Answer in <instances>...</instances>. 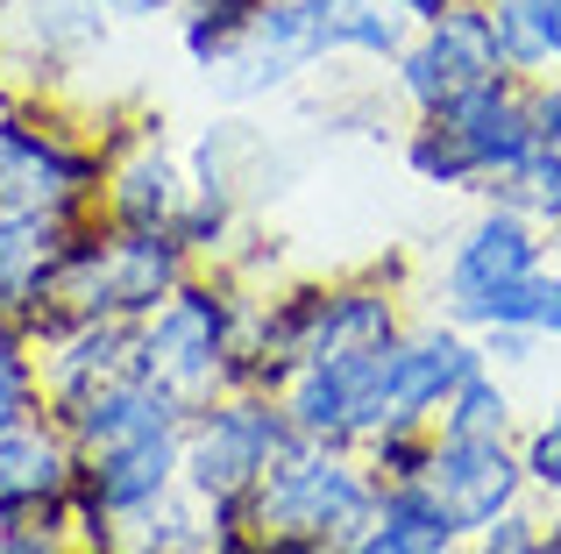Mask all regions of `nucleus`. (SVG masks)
<instances>
[{
  "label": "nucleus",
  "mask_w": 561,
  "mask_h": 554,
  "mask_svg": "<svg viewBox=\"0 0 561 554\" xmlns=\"http://www.w3.org/2000/svg\"><path fill=\"white\" fill-rule=\"evenodd\" d=\"M383 79H391V100L405 107V122L412 114H448L477 85L505 79V57H497V36H491V8L469 0V8L440 14V22H420Z\"/></svg>",
  "instance_id": "7"
},
{
  "label": "nucleus",
  "mask_w": 561,
  "mask_h": 554,
  "mask_svg": "<svg viewBox=\"0 0 561 554\" xmlns=\"http://www.w3.org/2000/svg\"><path fill=\"white\" fill-rule=\"evenodd\" d=\"M71 490H79V448L65 419L36 413L0 427V533L22 519H71Z\"/></svg>",
  "instance_id": "11"
},
{
  "label": "nucleus",
  "mask_w": 561,
  "mask_h": 554,
  "mask_svg": "<svg viewBox=\"0 0 561 554\" xmlns=\"http://www.w3.org/2000/svg\"><path fill=\"white\" fill-rule=\"evenodd\" d=\"M107 185V128L100 114H71L65 93L0 100V207H36L85 221Z\"/></svg>",
  "instance_id": "2"
},
{
  "label": "nucleus",
  "mask_w": 561,
  "mask_h": 554,
  "mask_svg": "<svg viewBox=\"0 0 561 554\" xmlns=\"http://www.w3.org/2000/svg\"><path fill=\"white\" fill-rule=\"evenodd\" d=\"M71 228H79V221H65V213L0 207V313H14L22 327L43 313L50 277H57V264H65Z\"/></svg>",
  "instance_id": "16"
},
{
  "label": "nucleus",
  "mask_w": 561,
  "mask_h": 554,
  "mask_svg": "<svg viewBox=\"0 0 561 554\" xmlns=\"http://www.w3.org/2000/svg\"><path fill=\"white\" fill-rule=\"evenodd\" d=\"M370 356L299 362V370L277 384V405H285L299 441H356V405H363V370H370Z\"/></svg>",
  "instance_id": "17"
},
{
  "label": "nucleus",
  "mask_w": 561,
  "mask_h": 554,
  "mask_svg": "<svg viewBox=\"0 0 561 554\" xmlns=\"http://www.w3.org/2000/svg\"><path fill=\"white\" fill-rule=\"evenodd\" d=\"M426 490L440 498V512L469 533L497 527L505 512L534 505L526 490V470H519V441H448L434 434V462H426Z\"/></svg>",
  "instance_id": "12"
},
{
  "label": "nucleus",
  "mask_w": 561,
  "mask_h": 554,
  "mask_svg": "<svg viewBox=\"0 0 561 554\" xmlns=\"http://www.w3.org/2000/svg\"><path fill=\"white\" fill-rule=\"evenodd\" d=\"M519 554H561V512H548V519H540V533H534V541H526Z\"/></svg>",
  "instance_id": "31"
},
{
  "label": "nucleus",
  "mask_w": 561,
  "mask_h": 554,
  "mask_svg": "<svg viewBox=\"0 0 561 554\" xmlns=\"http://www.w3.org/2000/svg\"><path fill=\"white\" fill-rule=\"evenodd\" d=\"M107 185H100V213L114 228H171L192 193L185 150L164 136V122L150 114H107Z\"/></svg>",
  "instance_id": "10"
},
{
  "label": "nucleus",
  "mask_w": 561,
  "mask_h": 554,
  "mask_svg": "<svg viewBox=\"0 0 561 554\" xmlns=\"http://www.w3.org/2000/svg\"><path fill=\"white\" fill-rule=\"evenodd\" d=\"M0 554H85V541L71 533V519H22L0 533Z\"/></svg>",
  "instance_id": "27"
},
{
  "label": "nucleus",
  "mask_w": 561,
  "mask_h": 554,
  "mask_svg": "<svg viewBox=\"0 0 561 554\" xmlns=\"http://www.w3.org/2000/svg\"><path fill=\"white\" fill-rule=\"evenodd\" d=\"M36 413H50V399H43L36 334H28L14 313H0V427H14V419H36Z\"/></svg>",
  "instance_id": "21"
},
{
  "label": "nucleus",
  "mask_w": 561,
  "mask_h": 554,
  "mask_svg": "<svg viewBox=\"0 0 561 554\" xmlns=\"http://www.w3.org/2000/svg\"><path fill=\"white\" fill-rule=\"evenodd\" d=\"M540 8V43H548V65L561 71V0H534Z\"/></svg>",
  "instance_id": "29"
},
{
  "label": "nucleus",
  "mask_w": 561,
  "mask_h": 554,
  "mask_svg": "<svg viewBox=\"0 0 561 554\" xmlns=\"http://www.w3.org/2000/svg\"><path fill=\"white\" fill-rule=\"evenodd\" d=\"M491 8V36H497V57H505L512 79H540L548 65V43H540V8L534 0H483Z\"/></svg>",
  "instance_id": "23"
},
{
  "label": "nucleus",
  "mask_w": 561,
  "mask_h": 554,
  "mask_svg": "<svg viewBox=\"0 0 561 554\" xmlns=\"http://www.w3.org/2000/svg\"><path fill=\"white\" fill-rule=\"evenodd\" d=\"M114 22L107 0H0V71L14 93H65L114 43Z\"/></svg>",
  "instance_id": "8"
},
{
  "label": "nucleus",
  "mask_w": 561,
  "mask_h": 554,
  "mask_svg": "<svg viewBox=\"0 0 561 554\" xmlns=\"http://www.w3.org/2000/svg\"><path fill=\"white\" fill-rule=\"evenodd\" d=\"M249 299H256V285H242L228 264H199L157 313H142L128 327V377L157 384L185 413L214 405L220 391H234Z\"/></svg>",
  "instance_id": "1"
},
{
  "label": "nucleus",
  "mask_w": 561,
  "mask_h": 554,
  "mask_svg": "<svg viewBox=\"0 0 561 554\" xmlns=\"http://www.w3.org/2000/svg\"><path fill=\"white\" fill-rule=\"evenodd\" d=\"M440 128H448V142H455V157L469 164V178H477V199L491 193V178L505 164H519L526 150H534V100H526V79H491V85H477L469 100H455L448 114H434Z\"/></svg>",
  "instance_id": "13"
},
{
  "label": "nucleus",
  "mask_w": 561,
  "mask_h": 554,
  "mask_svg": "<svg viewBox=\"0 0 561 554\" xmlns=\"http://www.w3.org/2000/svg\"><path fill=\"white\" fill-rule=\"evenodd\" d=\"M526 100H534V136L561 150V71H540V79H526Z\"/></svg>",
  "instance_id": "28"
},
{
  "label": "nucleus",
  "mask_w": 561,
  "mask_h": 554,
  "mask_svg": "<svg viewBox=\"0 0 561 554\" xmlns=\"http://www.w3.org/2000/svg\"><path fill=\"white\" fill-rule=\"evenodd\" d=\"M234 512L271 541H328L348 547L377 519V470L356 441H299L291 434L285 455L256 476Z\"/></svg>",
  "instance_id": "3"
},
{
  "label": "nucleus",
  "mask_w": 561,
  "mask_h": 554,
  "mask_svg": "<svg viewBox=\"0 0 561 554\" xmlns=\"http://www.w3.org/2000/svg\"><path fill=\"white\" fill-rule=\"evenodd\" d=\"M469 370H483V342L469 327H455L448 313L420 305L405 320L398 342H383L363 370V405H356V448L398 427H434L440 405L455 399Z\"/></svg>",
  "instance_id": "4"
},
{
  "label": "nucleus",
  "mask_w": 561,
  "mask_h": 554,
  "mask_svg": "<svg viewBox=\"0 0 561 554\" xmlns=\"http://www.w3.org/2000/svg\"><path fill=\"white\" fill-rule=\"evenodd\" d=\"M206 541H214V512L199 498H185V490H171L157 505L114 512L100 554H206Z\"/></svg>",
  "instance_id": "18"
},
{
  "label": "nucleus",
  "mask_w": 561,
  "mask_h": 554,
  "mask_svg": "<svg viewBox=\"0 0 561 554\" xmlns=\"http://www.w3.org/2000/svg\"><path fill=\"white\" fill-rule=\"evenodd\" d=\"M519 391H512V377H497L491 362L483 370H469L462 384H455V399L440 405L434 434H448V441H519Z\"/></svg>",
  "instance_id": "19"
},
{
  "label": "nucleus",
  "mask_w": 561,
  "mask_h": 554,
  "mask_svg": "<svg viewBox=\"0 0 561 554\" xmlns=\"http://www.w3.org/2000/svg\"><path fill=\"white\" fill-rule=\"evenodd\" d=\"M548 256H554V235H548V228L519 221V213L497 207V199H477V213L455 228L448 256H440L434 285H426L420 299L434 305V313H448L455 327L477 334L497 291H512L519 277H534Z\"/></svg>",
  "instance_id": "6"
},
{
  "label": "nucleus",
  "mask_w": 561,
  "mask_h": 554,
  "mask_svg": "<svg viewBox=\"0 0 561 554\" xmlns=\"http://www.w3.org/2000/svg\"><path fill=\"white\" fill-rule=\"evenodd\" d=\"M363 455H370L377 484H420L426 462H434V427H398V434H377V441H363Z\"/></svg>",
  "instance_id": "24"
},
{
  "label": "nucleus",
  "mask_w": 561,
  "mask_h": 554,
  "mask_svg": "<svg viewBox=\"0 0 561 554\" xmlns=\"http://www.w3.org/2000/svg\"><path fill=\"white\" fill-rule=\"evenodd\" d=\"M483 199H497V207H512L519 221H534V228H548V235H561V150H554V142H534L519 164L497 171Z\"/></svg>",
  "instance_id": "20"
},
{
  "label": "nucleus",
  "mask_w": 561,
  "mask_h": 554,
  "mask_svg": "<svg viewBox=\"0 0 561 554\" xmlns=\"http://www.w3.org/2000/svg\"><path fill=\"white\" fill-rule=\"evenodd\" d=\"M291 419L277 391H220L214 405L185 413V448H179V490L199 498L206 512H228L256 490V476L285 455Z\"/></svg>",
  "instance_id": "5"
},
{
  "label": "nucleus",
  "mask_w": 561,
  "mask_h": 554,
  "mask_svg": "<svg viewBox=\"0 0 561 554\" xmlns=\"http://www.w3.org/2000/svg\"><path fill=\"white\" fill-rule=\"evenodd\" d=\"M519 470H526V490H534V505L561 512V434L548 427V419L519 427Z\"/></svg>",
  "instance_id": "25"
},
{
  "label": "nucleus",
  "mask_w": 561,
  "mask_h": 554,
  "mask_svg": "<svg viewBox=\"0 0 561 554\" xmlns=\"http://www.w3.org/2000/svg\"><path fill=\"white\" fill-rule=\"evenodd\" d=\"M455 8H469V0H398V14H405L412 28H420V22H440V14H455Z\"/></svg>",
  "instance_id": "30"
},
{
  "label": "nucleus",
  "mask_w": 561,
  "mask_h": 554,
  "mask_svg": "<svg viewBox=\"0 0 561 554\" xmlns=\"http://www.w3.org/2000/svg\"><path fill=\"white\" fill-rule=\"evenodd\" d=\"M540 419H548V427L561 434V391H554V399H548V413H540Z\"/></svg>",
  "instance_id": "33"
},
{
  "label": "nucleus",
  "mask_w": 561,
  "mask_h": 554,
  "mask_svg": "<svg viewBox=\"0 0 561 554\" xmlns=\"http://www.w3.org/2000/svg\"><path fill=\"white\" fill-rule=\"evenodd\" d=\"M263 554H342V547H328V541H271V533H263Z\"/></svg>",
  "instance_id": "32"
},
{
  "label": "nucleus",
  "mask_w": 561,
  "mask_h": 554,
  "mask_svg": "<svg viewBox=\"0 0 561 554\" xmlns=\"http://www.w3.org/2000/svg\"><path fill=\"white\" fill-rule=\"evenodd\" d=\"M36 356H43V399L50 413L107 391L114 377H128V320H50L36 327Z\"/></svg>",
  "instance_id": "14"
},
{
  "label": "nucleus",
  "mask_w": 561,
  "mask_h": 554,
  "mask_svg": "<svg viewBox=\"0 0 561 554\" xmlns=\"http://www.w3.org/2000/svg\"><path fill=\"white\" fill-rule=\"evenodd\" d=\"M328 65H334V50H328V28H320L313 0H263L249 36L228 50L220 71H206V85H214L220 107H256V100L291 93L299 79H313Z\"/></svg>",
  "instance_id": "9"
},
{
  "label": "nucleus",
  "mask_w": 561,
  "mask_h": 554,
  "mask_svg": "<svg viewBox=\"0 0 561 554\" xmlns=\"http://www.w3.org/2000/svg\"><path fill=\"white\" fill-rule=\"evenodd\" d=\"M483 327H534L540 342L561 348V264H554V256H548L534 277H519L512 291H497L491 313H483ZM483 327H477V334H483Z\"/></svg>",
  "instance_id": "22"
},
{
  "label": "nucleus",
  "mask_w": 561,
  "mask_h": 554,
  "mask_svg": "<svg viewBox=\"0 0 561 554\" xmlns=\"http://www.w3.org/2000/svg\"><path fill=\"white\" fill-rule=\"evenodd\" d=\"M477 342H483V362H491L497 377H534L540 356L554 348V342H540L534 327H483Z\"/></svg>",
  "instance_id": "26"
},
{
  "label": "nucleus",
  "mask_w": 561,
  "mask_h": 554,
  "mask_svg": "<svg viewBox=\"0 0 561 554\" xmlns=\"http://www.w3.org/2000/svg\"><path fill=\"white\" fill-rule=\"evenodd\" d=\"M179 448H185V427L142 434V441L100 448V455H79V498H93L107 519L171 498V490H179Z\"/></svg>",
  "instance_id": "15"
}]
</instances>
